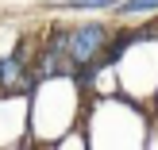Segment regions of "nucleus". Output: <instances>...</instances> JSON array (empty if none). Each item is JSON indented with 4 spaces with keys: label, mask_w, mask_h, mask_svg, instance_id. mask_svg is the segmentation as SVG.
<instances>
[{
    "label": "nucleus",
    "mask_w": 158,
    "mask_h": 150,
    "mask_svg": "<svg viewBox=\"0 0 158 150\" xmlns=\"http://www.w3.org/2000/svg\"><path fill=\"white\" fill-rule=\"evenodd\" d=\"M73 8H108L112 0H69Z\"/></svg>",
    "instance_id": "obj_4"
},
{
    "label": "nucleus",
    "mask_w": 158,
    "mask_h": 150,
    "mask_svg": "<svg viewBox=\"0 0 158 150\" xmlns=\"http://www.w3.org/2000/svg\"><path fill=\"white\" fill-rule=\"evenodd\" d=\"M19 73H23V69H19V62H15V58L0 62V81H4V85H19Z\"/></svg>",
    "instance_id": "obj_2"
},
{
    "label": "nucleus",
    "mask_w": 158,
    "mask_h": 150,
    "mask_svg": "<svg viewBox=\"0 0 158 150\" xmlns=\"http://www.w3.org/2000/svg\"><path fill=\"white\" fill-rule=\"evenodd\" d=\"M158 0H127L123 4V15H143V12H154Z\"/></svg>",
    "instance_id": "obj_3"
},
{
    "label": "nucleus",
    "mask_w": 158,
    "mask_h": 150,
    "mask_svg": "<svg viewBox=\"0 0 158 150\" xmlns=\"http://www.w3.org/2000/svg\"><path fill=\"white\" fill-rule=\"evenodd\" d=\"M100 43H104V27H97V23L77 27V31H69V35H58V39H54V46H62V50H66V58L73 62V66L93 62V54L100 50Z\"/></svg>",
    "instance_id": "obj_1"
}]
</instances>
